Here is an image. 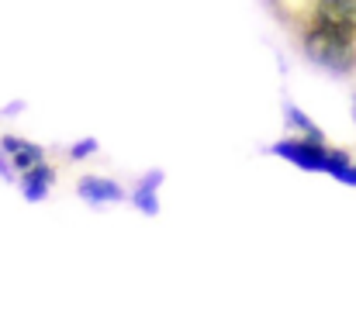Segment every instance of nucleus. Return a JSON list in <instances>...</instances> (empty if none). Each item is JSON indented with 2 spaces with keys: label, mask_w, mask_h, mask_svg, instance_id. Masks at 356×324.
<instances>
[{
  "label": "nucleus",
  "mask_w": 356,
  "mask_h": 324,
  "mask_svg": "<svg viewBox=\"0 0 356 324\" xmlns=\"http://www.w3.org/2000/svg\"><path fill=\"white\" fill-rule=\"evenodd\" d=\"M76 194L87 201V204H94V207H101V204H118L124 201V190H121V183L115 180H108V176H80V183H76Z\"/></svg>",
  "instance_id": "obj_5"
},
{
  "label": "nucleus",
  "mask_w": 356,
  "mask_h": 324,
  "mask_svg": "<svg viewBox=\"0 0 356 324\" xmlns=\"http://www.w3.org/2000/svg\"><path fill=\"white\" fill-rule=\"evenodd\" d=\"M52 183H56V169H52L49 162H42V166H35V169H28V173L17 176V187H21L24 201H31V204L45 201Z\"/></svg>",
  "instance_id": "obj_6"
},
{
  "label": "nucleus",
  "mask_w": 356,
  "mask_h": 324,
  "mask_svg": "<svg viewBox=\"0 0 356 324\" xmlns=\"http://www.w3.org/2000/svg\"><path fill=\"white\" fill-rule=\"evenodd\" d=\"M336 180H339V183H346V187H356V162H350L346 169H339V173H336Z\"/></svg>",
  "instance_id": "obj_10"
},
{
  "label": "nucleus",
  "mask_w": 356,
  "mask_h": 324,
  "mask_svg": "<svg viewBox=\"0 0 356 324\" xmlns=\"http://www.w3.org/2000/svg\"><path fill=\"white\" fill-rule=\"evenodd\" d=\"M298 42H301V52L325 73L346 76L356 69V24L305 21Z\"/></svg>",
  "instance_id": "obj_1"
},
{
  "label": "nucleus",
  "mask_w": 356,
  "mask_h": 324,
  "mask_svg": "<svg viewBox=\"0 0 356 324\" xmlns=\"http://www.w3.org/2000/svg\"><path fill=\"white\" fill-rule=\"evenodd\" d=\"M163 169H149L145 176H138L131 183V207H138L145 217H156L159 214V187H163Z\"/></svg>",
  "instance_id": "obj_4"
},
{
  "label": "nucleus",
  "mask_w": 356,
  "mask_h": 324,
  "mask_svg": "<svg viewBox=\"0 0 356 324\" xmlns=\"http://www.w3.org/2000/svg\"><path fill=\"white\" fill-rule=\"evenodd\" d=\"M284 114H287V124L298 131V138H312V142H329L322 131H318V124L305 114L301 108H294V104H284Z\"/></svg>",
  "instance_id": "obj_8"
},
{
  "label": "nucleus",
  "mask_w": 356,
  "mask_h": 324,
  "mask_svg": "<svg viewBox=\"0 0 356 324\" xmlns=\"http://www.w3.org/2000/svg\"><path fill=\"white\" fill-rule=\"evenodd\" d=\"M273 155L287 159L291 166L305 169V173H325L329 162V142H312V138H284L273 145Z\"/></svg>",
  "instance_id": "obj_2"
},
{
  "label": "nucleus",
  "mask_w": 356,
  "mask_h": 324,
  "mask_svg": "<svg viewBox=\"0 0 356 324\" xmlns=\"http://www.w3.org/2000/svg\"><path fill=\"white\" fill-rule=\"evenodd\" d=\"M97 152V138H83V142H76V145H70V159H90Z\"/></svg>",
  "instance_id": "obj_9"
},
{
  "label": "nucleus",
  "mask_w": 356,
  "mask_h": 324,
  "mask_svg": "<svg viewBox=\"0 0 356 324\" xmlns=\"http://www.w3.org/2000/svg\"><path fill=\"white\" fill-rule=\"evenodd\" d=\"M308 21L325 24H356V0H315L308 10Z\"/></svg>",
  "instance_id": "obj_7"
},
{
  "label": "nucleus",
  "mask_w": 356,
  "mask_h": 324,
  "mask_svg": "<svg viewBox=\"0 0 356 324\" xmlns=\"http://www.w3.org/2000/svg\"><path fill=\"white\" fill-rule=\"evenodd\" d=\"M0 155L10 162V169H17V176L45 162V148L35 145V142H24L17 135H3L0 138Z\"/></svg>",
  "instance_id": "obj_3"
}]
</instances>
